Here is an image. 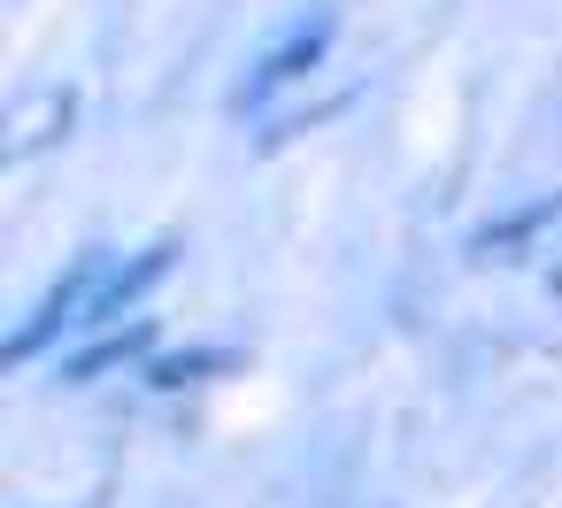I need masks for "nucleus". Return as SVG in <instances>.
Instances as JSON below:
<instances>
[{
	"mask_svg": "<svg viewBox=\"0 0 562 508\" xmlns=\"http://www.w3.org/2000/svg\"><path fill=\"white\" fill-rule=\"evenodd\" d=\"M70 116H78V93H70V86H40V93H24V101L9 109V139H0V155L24 162V155L70 139Z\"/></svg>",
	"mask_w": 562,
	"mask_h": 508,
	"instance_id": "nucleus-4",
	"label": "nucleus"
},
{
	"mask_svg": "<svg viewBox=\"0 0 562 508\" xmlns=\"http://www.w3.org/2000/svg\"><path fill=\"white\" fill-rule=\"evenodd\" d=\"M554 216H562V193H547V201H531V208H516L508 224H493V232H477V255H485V262H493V255L508 262V247H516V239H531V232H547Z\"/></svg>",
	"mask_w": 562,
	"mask_h": 508,
	"instance_id": "nucleus-6",
	"label": "nucleus"
},
{
	"mask_svg": "<svg viewBox=\"0 0 562 508\" xmlns=\"http://www.w3.org/2000/svg\"><path fill=\"white\" fill-rule=\"evenodd\" d=\"M331 39H339V16H331V9H301V16H293V24H285L255 63H247V78L232 86V109H239V116H255V109H270L278 93H293L308 70H324Z\"/></svg>",
	"mask_w": 562,
	"mask_h": 508,
	"instance_id": "nucleus-1",
	"label": "nucleus"
},
{
	"mask_svg": "<svg viewBox=\"0 0 562 508\" xmlns=\"http://www.w3.org/2000/svg\"><path fill=\"white\" fill-rule=\"evenodd\" d=\"M109 270H116V255L109 247H86L40 301H32V316L9 331V362H32L40 347H55L63 331H86V316H93V301H101V285H109Z\"/></svg>",
	"mask_w": 562,
	"mask_h": 508,
	"instance_id": "nucleus-2",
	"label": "nucleus"
},
{
	"mask_svg": "<svg viewBox=\"0 0 562 508\" xmlns=\"http://www.w3.org/2000/svg\"><path fill=\"white\" fill-rule=\"evenodd\" d=\"M201 370H232V347H186V354H162V362H147V385H193Z\"/></svg>",
	"mask_w": 562,
	"mask_h": 508,
	"instance_id": "nucleus-7",
	"label": "nucleus"
},
{
	"mask_svg": "<svg viewBox=\"0 0 562 508\" xmlns=\"http://www.w3.org/2000/svg\"><path fill=\"white\" fill-rule=\"evenodd\" d=\"M147 347H155V324H124V331H101L93 347L63 354V385H93V377L124 370V362H132V354H147Z\"/></svg>",
	"mask_w": 562,
	"mask_h": 508,
	"instance_id": "nucleus-5",
	"label": "nucleus"
},
{
	"mask_svg": "<svg viewBox=\"0 0 562 508\" xmlns=\"http://www.w3.org/2000/svg\"><path fill=\"white\" fill-rule=\"evenodd\" d=\"M547 285H554V293H562V262H554V270H547Z\"/></svg>",
	"mask_w": 562,
	"mask_h": 508,
	"instance_id": "nucleus-8",
	"label": "nucleus"
},
{
	"mask_svg": "<svg viewBox=\"0 0 562 508\" xmlns=\"http://www.w3.org/2000/svg\"><path fill=\"white\" fill-rule=\"evenodd\" d=\"M170 255H178V247H170V239H155V247H139L132 262H116V270H109V285H101V301H93V316H86V331H116V324H124V316H132L162 278H170Z\"/></svg>",
	"mask_w": 562,
	"mask_h": 508,
	"instance_id": "nucleus-3",
	"label": "nucleus"
}]
</instances>
